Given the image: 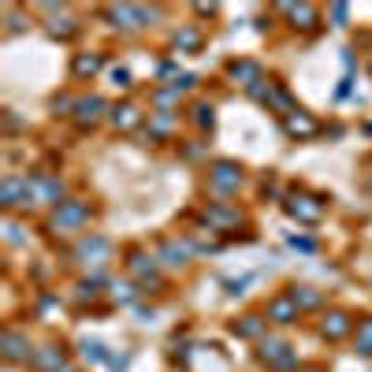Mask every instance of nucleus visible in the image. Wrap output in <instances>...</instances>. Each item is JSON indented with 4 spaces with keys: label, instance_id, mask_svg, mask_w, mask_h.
Here are the masks:
<instances>
[{
    "label": "nucleus",
    "instance_id": "cd10ccee",
    "mask_svg": "<svg viewBox=\"0 0 372 372\" xmlns=\"http://www.w3.org/2000/svg\"><path fill=\"white\" fill-rule=\"evenodd\" d=\"M194 112H198V116H194L198 127H201V130H212V123H216V108H212V104H198Z\"/></svg>",
    "mask_w": 372,
    "mask_h": 372
},
{
    "label": "nucleus",
    "instance_id": "c85d7f7f",
    "mask_svg": "<svg viewBox=\"0 0 372 372\" xmlns=\"http://www.w3.org/2000/svg\"><path fill=\"white\" fill-rule=\"evenodd\" d=\"M198 45H201V34H198L194 27H190V30H183V34L175 38V49H198Z\"/></svg>",
    "mask_w": 372,
    "mask_h": 372
},
{
    "label": "nucleus",
    "instance_id": "2eb2a0df",
    "mask_svg": "<svg viewBox=\"0 0 372 372\" xmlns=\"http://www.w3.org/2000/svg\"><path fill=\"white\" fill-rule=\"evenodd\" d=\"M104 97H82L78 101V108H75V123L82 127V130H90L93 123H97V119L104 116Z\"/></svg>",
    "mask_w": 372,
    "mask_h": 372
},
{
    "label": "nucleus",
    "instance_id": "58836bf2",
    "mask_svg": "<svg viewBox=\"0 0 372 372\" xmlns=\"http://www.w3.org/2000/svg\"><path fill=\"white\" fill-rule=\"evenodd\" d=\"M305 372H324V368H305Z\"/></svg>",
    "mask_w": 372,
    "mask_h": 372
},
{
    "label": "nucleus",
    "instance_id": "1a4fd4ad",
    "mask_svg": "<svg viewBox=\"0 0 372 372\" xmlns=\"http://www.w3.org/2000/svg\"><path fill=\"white\" fill-rule=\"evenodd\" d=\"M0 350H4V357H8L11 365H15V361H34L30 339H27V335H19V331H4V339H0Z\"/></svg>",
    "mask_w": 372,
    "mask_h": 372
},
{
    "label": "nucleus",
    "instance_id": "9d476101",
    "mask_svg": "<svg viewBox=\"0 0 372 372\" xmlns=\"http://www.w3.org/2000/svg\"><path fill=\"white\" fill-rule=\"evenodd\" d=\"M283 130L291 138H313V135H320V123L309 112H302V108H298V112H291L283 119Z\"/></svg>",
    "mask_w": 372,
    "mask_h": 372
},
{
    "label": "nucleus",
    "instance_id": "0eeeda50",
    "mask_svg": "<svg viewBox=\"0 0 372 372\" xmlns=\"http://www.w3.org/2000/svg\"><path fill=\"white\" fill-rule=\"evenodd\" d=\"M283 209L291 212V216H298L302 223H317L320 216H324L320 198H309V194H291V198L283 201Z\"/></svg>",
    "mask_w": 372,
    "mask_h": 372
},
{
    "label": "nucleus",
    "instance_id": "f704fd0d",
    "mask_svg": "<svg viewBox=\"0 0 372 372\" xmlns=\"http://www.w3.org/2000/svg\"><path fill=\"white\" fill-rule=\"evenodd\" d=\"M172 86H175V90H194V86H198V78H194V75H179Z\"/></svg>",
    "mask_w": 372,
    "mask_h": 372
},
{
    "label": "nucleus",
    "instance_id": "e433bc0d",
    "mask_svg": "<svg viewBox=\"0 0 372 372\" xmlns=\"http://www.w3.org/2000/svg\"><path fill=\"white\" fill-rule=\"evenodd\" d=\"M194 11H198V15H212L216 4H194Z\"/></svg>",
    "mask_w": 372,
    "mask_h": 372
},
{
    "label": "nucleus",
    "instance_id": "4468645a",
    "mask_svg": "<svg viewBox=\"0 0 372 372\" xmlns=\"http://www.w3.org/2000/svg\"><path fill=\"white\" fill-rule=\"evenodd\" d=\"M227 71H231V78H235V82H242L246 90H254L257 82H265V71H261L257 60H235V64L227 67Z\"/></svg>",
    "mask_w": 372,
    "mask_h": 372
},
{
    "label": "nucleus",
    "instance_id": "7c9ffc66",
    "mask_svg": "<svg viewBox=\"0 0 372 372\" xmlns=\"http://www.w3.org/2000/svg\"><path fill=\"white\" fill-rule=\"evenodd\" d=\"M4 231H8V242H11V246H22V242H27V235H22V223L11 220V223L4 227Z\"/></svg>",
    "mask_w": 372,
    "mask_h": 372
},
{
    "label": "nucleus",
    "instance_id": "393cba45",
    "mask_svg": "<svg viewBox=\"0 0 372 372\" xmlns=\"http://www.w3.org/2000/svg\"><path fill=\"white\" fill-rule=\"evenodd\" d=\"M357 354L372 357V320H361V324H357Z\"/></svg>",
    "mask_w": 372,
    "mask_h": 372
},
{
    "label": "nucleus",
    "instance_id": "c756f323",
    "mask_svg": "<svg viewBox=\"0 0 372 372\" xmlns=\"http://www.w3.org/2000/svg\"><path fill=\"white\" fill-rule=\"evenodd\" d=\"M112 298H116V302H123V305H130V302H135V298H138V291H135V287H130V283H123V287H112Z\"/></svg>",
    "mask_w": 372,
    "mask_h": 372
},
{
    "label": "nucleus",
    "instance_id": "39448f33",
    "mask_svg": "<svg viewBox=\"0 0 372 372\" xmlns=\"http://www.w3.org/2000/svg\"><path fill=\"white\" fill-rule=\"evenodd\" d=\"M238 186H242V167L238 164L220 160L209 167V190H216V194H238Z\"/></svg>",
    "mask_w": 372,
    "mask_h": 372
},
{
    "label": "nucleus",
    "instance_id": "ea45409f",
    "mask_svg": "<svg viewBox=\"0 0 372 372\" xmlns=\"http://www.w3.org/2000/svg\"><path fill=\"white\" fill-rule=\"evenodd\" d=\"M368 71H372V64H368Z\"/></svg>",
    "mask_w": 372,
    "mask_h": 372
},
{
    "label": "nucleus",
    "instance_id": "b1692460",
    "mask_svg": "<svg viewBox=\"0 0 372 372\" xmlns=\"http://www.w3.org/2000/svg\"><path fill=\"white\" fill-rule=\"evenodd\" d=\"M175 123H179V119H175V112H157V116H149V127L157 130L160 138H164V135H172V130H175Z\"/></svg>",
    "mask_w": 372,
    "mask_h": 372
},
{
    "label": "nucleus",
    "instance_id": "2f4dec72",
    "mask_svg": "<svg viewBox=\"0 0 372 372\" xmlns=\"http://www.w3.org/2000/svg\"><path fill=\"white\" fill-rule=\"evenodd\" d=\"M112 86L130 90V71H127V67H112Z\"/></svg>",
    "mask_w": 372,
    "mask_h": 372
},
{
    "label": "nucleus",
    "instance_id": "7ed1b4c3",
    "mask_svg": "<svg viewBox=\"0 0 372 372\" xmlns=\"http://www.w3.org/2000/svg\"><path fill=\"white\" fill-rule=\"evenodd\" d=\"M38 201V190H34L30 179H19V175H8L4 186H0V205L8 209H27Z\"/></svg>",
    "mask_w": 372,
    "mask_h": 372
},
{
    "label": "nucleus",
    "instance_id": "4c0bfd02",
    "mask_svg": "<svg viewBox=\"0 0 372 372\" xmlns=\"http://www.w3.org/2000/svg\"><path fill=\"white\" fill-rule=\"evenodd\" d=\"M60 372H78V368H60Z\"/></svg>",
    "mask_w": 372,
    "mask_h": 372
},
{
    "label": "nucleus",
    "instance_id": "20e7f679",
    "mask_svg": "<svg viewBox=\"0 0 372 372\" xmlns=\"http://www.w3.org/2000/svg\"><path fill=\"white\" fill-rule=\"evenodd\" d=\"M108 19H112V27H123V30H142V27H149V19H157V8L112 4V8H108Z\"/></svg>",
    "mask_w": 372,
    "mask_h": 372
},
{
    "label": "nucleus",
    "instance_id": "423d86ee",
    "mask_svg": "<svg viewBox=\"0 0 372 372\" xmlns=\"http://www.w3.org/2000/svg\"><path fill=\"white\" fill-rule=\"evenodd\" d=\"M78 261L82 265H93V268H104L108 261H112V242L101 235H90L78 242Z\"/></svg>",
    "mask_w": 372,
    "mask_h": 372
},
{
    "label": "nucleus",
    "instance_id": "a211bd4d",
    "mask_svg": "<svg viewBox=\"0 0 372 372\" xmlns=\"http://www.w3.org/2000/svg\"><path fill=\"white\" fill-rule=\"evenodd\" d=\"M280 11H287V15L294 19V27L317 30V8L313 4H280Z\"/></svg>",
    "mask_w": 372,
    "mask_h": 372
},
{
    "label": "nucleus",
    "instance_id": "f257e3e1",
    "mask_svg": "<svg viewBox=\"0 0 372 372\" xmlns=\"http://www.w3.org/2000/svg\"><path fill=\"white\" fill-rule=\"evenodd\" d=\"M90 223V205L86 201H64L56 212H53V231L60 235H75Z\"/></svg>",
    "mask_w": 372,
    "mask_h": 372
},
{
    "label": "nucleus",
    "instance_id": "473e14b6",
    "mask_svg": "<svg viewBox=\"0 0 372 372\" xmlns=\"http://www.w3.org/2000/svg\"><path fill=\"white\" fill-rule=\"evenodd\" d=\"M291 246L302 249V254H317V242H313V238H298V235H291Z\"/></svg>",
    "mask_w": 372,
    "mask_h": 372
},
{
    "label": "nucleus",
    "instance_id": "dca6fc26",
    "mask_svg": "<svg viewBox=\"0 0 372 372\" xmlns=\"http://www.w3.org/2000/svg\"><path fill=\"white\" fill-rule=\"evenodd\" d=\"M34 190H38V201H49V205H64V183L60 179H53V175H38L34 179Z\"/></svg>",
    "mask_w": 372,
    "mask_h": 372
},
{
    "label": "nucleus",
    "instance_id": "9b49d317",
    "mask_svg": "<svg viewBox=\"0 0 372 372\" xmlns=\"http://www.w3.org/2000/svg\"><path fill=\"white\" fill-rule=\"evenodd\" d=\"M127 268H130V275H135V280L146 287H157L160 280H157V261L153 257H146V254H130V261H127Z\"/></svg>",
    "mask_w": 372,
    "mask_h": 372
},
{
    "label": "nucleus",
    "instance_id": "412c9836",
    "mask_svg": "<svg viewBox=\"0 0 372 372\" xmlns=\"http://www.w3.org/2000/svg\"><path fill=\"white\" fill-rule=\"evenodd\" d=\"M268 328V317H242V324H235V335H242V339H261Z\"/></svg>",
    "mask_w": 372,
    "mask_h": 372
},
{
    "label": "nucleus",
    "instance_id": "f3484780",
    "mask_svg": "<svg viewBox=\"0 0 372 372\" xmlns=\"http://www.w3.org/2000/svg\"><path fill=\"white\" fill-rule=\"evenodd\" d=\"M160 261L167 268H183L190 261V246L186 242H175V238H167V242L160 246Z\"/></svg>",
    "mask_w": 372,
    "mask_h": 372
},
{
    "label": "nucleus",
    "instance_id": "bb28decb",
    "mask_svg": "<svg viewBox=\"0 0 372 372\" xmlns=\"http://www.w3.org/2000/svg\"><path fill=\"white\" fill-rule=\"evenodd\" d=\"M75 30H78V27H75V19H67V15H64V19H60V15L49 19V34H53V38H71Z\"/></svg>",
    "mask_w": 372,
    "mask_h": 372
},
{
    "label": "nucleus",
    "instance_id": "a878e982",
    "mask_svg": "<svg viewBox=\"0 0 372 372\" xmlns=\"http://www.w3.org/2000/svg\"><path fill=\"white\" fill-rule=\"evenodd\" d=\"M82 357H86V361H93V365H104V361H112V357H108V350L101 343H82Z\"/></svg>",
    "mask_w": 372,
    "mask_h": 372
},
{
    "label": "nucleus",
    "instance_id": "5701e85b",
    "mask_svg": "<svg viewBox=\"0 0 372 372\" xmlns=\"http://www.w3.org/2000/svg\"><path fill=\"white\" fill-rule=\"evenodd\" d=\"M287 294H291V298H294V302L302 305V309H317V305L324 302V298L313 291V287H291V291H287Z\"/></svg>",
    "mask_w": 372,
    "mask_h": 372
},
{
    "label": "nucleus",
    "instance_id": "6ab92c4d",
    "mask_svg": "<svg viewBox=\"0 0 372 372\" xmlns=\"http://www.w3.org/2000/svg\"><path fill=\"white\" fill-rule=\"evenodd\" d=\"M108 119H112V127H116V130H135V127H142V112H138L135 104L112 108V112H108Z\"/></svg>",
    "mask_w": 372,
    "mask_h": 372
},
{
    "label": "nucleus",
    "instance_id": "aec40b11",
    "mask_svg": "<svg viewBox=\"0 0 372 372\" xmlns=\"http://www.w3.org/2000/svg\"><path fill=\"white\" fill-rule=\"evenodd\" d=\"M101 67H104V56H101V53H82V56H75V75H78V78H93Z\"/></svg>",
    "mask_w": 372,
    "mask_h": 372
},
{
    "label": "nucleus",
    "instance_id": "6e6552de",
    "mask_svg": "<svg viewBox=\"0 0 372 372\" xmlns=\"http://www.w3.org/2000/svg\"><path fill=\"white\" fill-rule=\"evenodd\" d=\"M265 317H268L272 324H298V317H302V305H298L291 294H275L272 302H268V309H265Z\"/></svg>",
    "mask_w": 372,
    "mask_h": 372
},
{
    "label": "nucleus",
    "instance_id": "f03ea898",
    "mask_svg": "<svg viewBox=\"0 0 372 372\" xmlns=\"http://www.w3.org/2000/svg\"><path fill=\"white\" fill-rule=\"evenodd\" d=\"M257 357L268 368H280V372L298 368V350L291 343H283V339H265V343H261V350H257Z\"/></svg>",
    "mask_w": 372,
    "mask_h": 372
},
{
    "label": "nucleus",
    "instance_id": "f8f14e48",
    "mask_svg": "<svg viewBox=\"0 0 372 372\" xmlns=\"http://www.w3.org/2000/svg\"><path fill=\"white\" fill-rule=\"evenodd\" d=\"M350 331H354V317L350 313H328V317H324V324H320V335L328 343H339Z\"/></svg>",
    "mask_w": 372,
    "mask_h": 372
},
{
    "label": "nucleus",
    "instance_id": "72a5a7b5",
    "mask_svg": "<svg viewBox=\"0 0 372 372\" xmlns=\"http://www.w3.org/2000/svg\"><path fill=\"white\" fill-rule=\"evenodd\" d=\"M331 19H335V27H346V19H350V8H346V4H335V8H331Z\"/></svg>",
    "mask_w": 372,
    "mask_h": 372
},
{
    "label": "nucleus",
    "instance_id": "c9c22d12",
    "mask_svg": "<svg viewBox=\"0 0 372 372\" xmlns=\"http://www.w3.org/2000/svg\"><path fill=\"white\" fill-rule=\"evenodd\" d=\"M249 283H254V275H242V280H231L227 287H231V294H246L242 287H249Z\"/></svg>",
    "mask_w": 372,
    "mask_h": 372
},
{
    "label": "nucleus",
    "instance_id": "ddd939ff",
    "mask_svg": "<svg viewBox=\"0 0 372 372\" xmlns=\"http://www.w3.org/2000/svg\"><path fill=\"white\" fill-rule=\"evenodd\" d=\"M34 368H41V372H60V368H67V350L64 346H41L38 354H34Z\"/></svg>",
    "mask_w": 372,
    "mask_h": 372
},
{
    "label": "nucleus",
    "instance_id": "4be33fe9",
    "mask_svg": "<svg viewBox=\"0 0 372 372\" xmlns=\"http://www.w3.org/2000/svg\"><path fill=\"white\" fill-rule=\"evenodd\" d=\"M205 220L212 223V227H235V223H242V212H238V209H209L205 212Z\"/></svg>",
    "mask_w": 372,
    "mask_h": 372
}]
</instances>
